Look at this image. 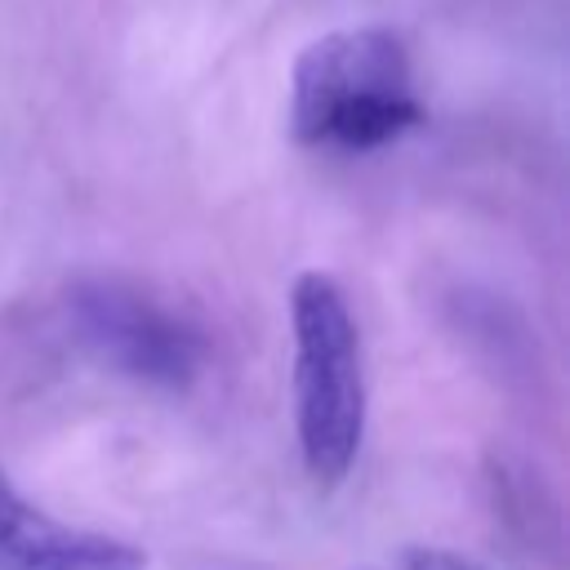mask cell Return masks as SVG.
<instances>
[{
  "instance_id": "4",
  "label": "cell",
  "mask_w": 570,
  "mask_h": 570,
  "mask_svg": "<svg viewBox=\"0 0 570 570\" xmlns=\"http://www.w3.org/2000/svg\"><path fill=\"white\" fill-rule=\"evenodd\" d=\"M147 557L134 543L98 530H71L36 512L18 485L0 472V570H142Z\"/></svg>"
},
{
  "instance_id": "6",
  "label": "cell",
  "mask_w": 570,
  "mask_h": 570,
  "mask_svg": "<svg viewBox=\"0 0 570 570\" xmlns=\"http://www.w3.org/2000/svg\"><path fill=\"white\" fill-rule=\"evenodd\" d=\"M396 570H481L472 557L463 552H445V548H410L401 552Z\"/></svg>"
},
{
  "instance_id": "1",
  "label": "cell",
  "mask_w": 570,
  "mask_h": 570,
  "mask_svg": "<svg viewBox=\"0 0 570 570\" xmlns=\"http://www.w3.org/2000/svg\"><path fill=\"white\" fill-rule=\"evenodd\" d=\"M294 423L307 476L334 490L365 436V370L356 316L330 272H303L289 289Z\"/></svg>"
},
{
  "instance_id": "5",
  "label": "cell",
  "mask_w": 570,
  "mask_h": 570,
  "mask_svg": "<svg viewBox=\"0 0 570 570\" xmlns=\"http://www.w3.org/2000/svg\"><path fill=\"white\" fill-rule=\"evenodd\" d=\"M414 125H423V107L414 94H365V98H347L343 107L330 111L321 142H334L343 151H374L401 134H410Z\"/></svg>"
},
{
  "instance_id": "3",
  "label": "cell",
  "mask_w": 570,
  "mask_h": 570,
  "mask_svg": "<svg viewBox=\"0 0 570 570\" xmlns=\"http://www.w3.org/2000/svg\"><path fill=\"white\" fill-rule=\"evenodd\" d=\"M289 134L298 142H321L334 107L365 94H410V58L396 31L352 27L312 40L294 62L289 85Z\"/></svg>"
},
{
  "instance_id": "2",
  "label": "cell",
  "mask_w": 570,
  "mask_h": 570,
  "mask_svg": "<svg viewBox=\"0 0 570 570\" xmlns=\"http://www.w3.org/2000/svg\"><path fill=\"white\" fill-rule=\"evenodd\" d=\"M71 316L85 343L116 370L160 392H183L205 365V338L178 312L120 281H80Z\"/></svg>"
}]
</instances>
